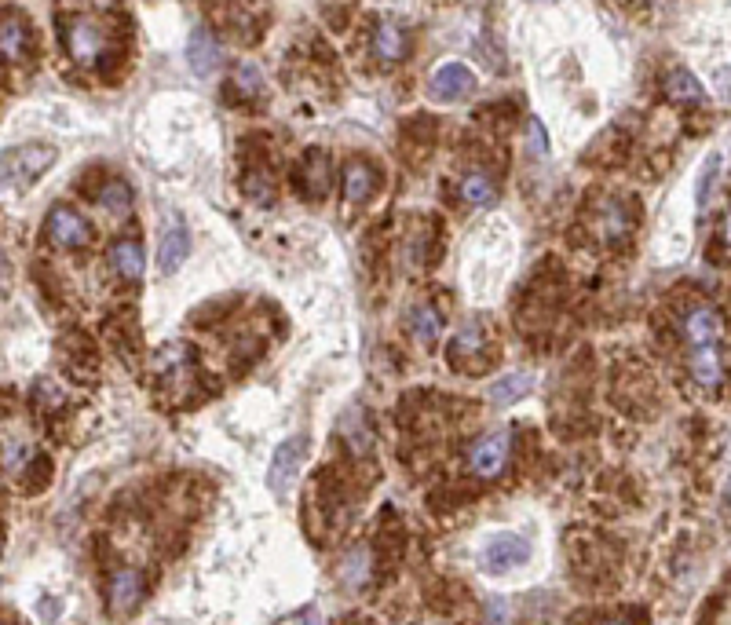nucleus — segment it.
Here are the masks:
<instances>
[{
  "mask_svg": "<svg viewBox=\"0 0 731 625\" xmlns=\"http://www.w3.org/2000/svg\"><path fill=\"white\" fill-rule=\"evenodd\" d=\"M0 48H4V59L8 63H15V59H22V52H26V26H22L19 15H4V22H0Z\"/></svg>",
  "mask_w": 731,
  "mask_h": 625,
  "instance_id": "412c9836",
  "label": "nucleus"
},
{
  "mask_svg": "<svg viewBox=\"0 0 731 625\" xmlns=\"http://www.w3.org/2000/svg\"><path fill=\"white\" fill-rule=\"evenodd\" d=\"M666 96L677 99V103H702V99H706V92H702L699 77L677 66V70H669V74H666Z\"/></svg>",
  "mask_w": 731,
  "mask_h": 625,
  "instance_id": "aec40b11",
  "label": "nucleus"
},
{
  "mask_svg": "<svg viewBox=\"0 0 731 625\" xmlns=\"http://www.w3.org/2000/svg\"><path fill=\"white\" fill-rule=\"evenodd\" d=\"M680 333H684V340H688L691 348H699V344H721L724 318L713 308H706V304H699V308H691L688 315L680 318Z\"/></svg>",
  "mask_w": 731,
  "mask_h": 625,
  "instance_id": "1a4fd4ad",
  "label": "nucleus"
},
{
  "mask_svg": "<svg viewBox=\"0 0 731 625\" xmlns=\"http://www.w3.org/2000/svg\"><path fill=\"white\" fill-rule=\"evenodd\" d=\"M187 66H191L194 77H212V70L220 66V44H216L209 26L191 30V41H187Z\"/></svg>",
  "mask_w": 731,
  "mask_h": 625,
  "instance_id": "9b49d317",
  "label": "nucleus"
},
{
  "mask_svg": "<svg viewBox=\"0 0 731 625\" xmlns=\"http://www.w3.org/2000/svg\"><path fill=\"white\" fill-rule=\"evenodd\" d=\"M139 600H143V574L132 571V567L117 571L110 578V611H114V618L132 615L139 607Z\"/></svg>",
  "mask_w": 731,
  "mask_h": 625,
  "instance_id": "9d476101",
  "label": "nucleus"
},
{
  "mask_svg": "<svg viewBox=\"0 0 731 625\" xmlns=\"http://www.w3.org/2000/svg\"><path fill=\"white\" fill-rule=\"evenodd\" d=\"M308 435L297 432L289 435V439H282L275 450V457H271V468H267V490L271 494H289V487L297 483L300 476V465H304V457H308Z\"/></svg>",
  "mask_w": 731,
  "mask_h": 625,
  "instance_id": "7ed1b4c3",
  "label": "nucleus"
},
{
  "mask_svg": "<svg viewBox=\"0 0 731 625\" xmlns=\"http://www.w3.org/2000/svg\"><path fill=\"white\" fill-rule=\"evenodd\" d=\"M48 238L59 249H85L92 242V227L70 205H52V212H48Z\"/></svg>",
  "mask_w": 731,
  "mask_h": 625,
  "instance_id": "0eeeda50",
  "label": "nucleus"
},
{
  "mask_svg": "<svg viewBox=\"0 0 731 625\" xmlns=\"http://www.w3.org/2000/svg\"><path fill=\"white\" fill-rule=\"evenodd\" d=\"M234 88H242L245 96H260V88H264V77H260V66L245 59V63L238 66V70H234Z\"/></svg>",
  "mask_w": 731,
  "mask_h": 625,
  "instance_id": "bb28decb",
  "label": "nucleus"
},
{
  "mask_svg": "<svg viewBox=\"0 0 731 625\" xmlns=\"http://www.w3.org/2000/svg\"><path fill=\"white\" fill-rule=\"evenodd\" d=\"M476 92V74L465 63H443L428 81V96L435 103H461Z\"/></svg>",
  "mask_w": 731,
  "mask_h": 625,
  "instance_id": "423d86ee",
  "label": "nucleus"
},
{
  "mask_svg": "<svg viewBox=\"0 0 731 625\" xmlns=\"http://www.w3.org/2000/svg\"><path fill=\"white\" fill-rule=\"evenodd\" d=\"M245 194H249L253 202H260V205H271V202H275L271 180H267L264 172H249V176H245Z\"/></svg>",
  "mask_w": 731,
  "mask_h": 625,
  "instance_id": "cd10ccee",
  "label": "nucleus"
},
{
  "mask_svg": "<svg viewBox=\"0 0 731 625\" xmlns=\"http://www.w3.org/2000/svg\"><path fill=\"white\" fill-rule=\"evenodd\" d=\"M373 55L381 59V63H399L406 55V30L403 26H395V22H381L377 30H373Z\"/></svg>",
  "mask_w": 731,
  "mask_h": 625,
  "instance_id": "a211bd4d",
  "label": "nucleus"
},
{
  "mask_svg": "<svg viewBox=\"0 0 731 625\" xmlns=\"http://www.w3.org/2000/svg\"><path fill=\"white\" fill-rule=\"evenodd\" d=\"M527 150L534 158H549V132H545V125H541L538 117L527 121Z\"/></svg>",
  "mask_w": 731,
  "mask_h": 625,
  "instance_id": "c85d7f7f",
  "label": "nucleus"
},
{
  "mask_svg": "<svg viewBox=\"0 0 731 625\" xmlns=\"http://www.w3.org/2000/svg\"><path fill=\"white\" fill-rule=\"evenodd\" d=\"M66 52H70V59L74 63H81V66H92L103 55V48H106V30H103V22L99 19H70L66 22Z\"/></svg>",
  "mask_w": 731,
  "mask_h": 625,
  "instance_id": "20e7f679",
  "label": "nucleus"
},
{
  "mask_svg": "<svg viewBox=\"0 0 731 625\" xmlns=\"http://www.w3.org/2000/svg\"><path fill=\"white\" fill-rule=\"evenodd\" d=\"M410 333H414L421 348H435L439 337H443V315L432 304H421V308L410 311Z\"/></svg>",
  "mask_w": 731,
  "mask_h": 625,
  "instance_id": "6ab92c4d",
  "label": "nucleus"
},
{
  "mask_svg": "<svg viewBox=\"0 0 731 625\" xmlns=\"http://www.w3.org/2000/svg\"><path fill=\"white\" fill-rule=\"evenodd\" d=\"M99 209H106L110 216H125L128 209H132V191H128L121 180H110L103 183V191L96 194Z\"/></svg>",
  "mask_w": 731,
  "mask_h": 625,
  "instance_id": "5701e85b",
  "label": "nucleus"
},
{
  "mask_svg": "<svg viewBox=\"0 0 731 625\" xmlns=\"http://www.w3.org/2000/svg\"><path fill=\"white\" fill-rule=\"evenodd\" d=\"M59 150L52 143H22L4 154V191H26L52 169Z\"/></svg>",
  "mask_w": 731,
  "mask_h": 625,
  "instance_id": "f257e3e1",
  "label": "nucleus"
},
{
  "mask_svg": "<svg viewBox=\"0 0 731 625\" xmlns=\"http://www.w3.org/2000/svg\"><path fill=\"white\" fill-rule=\"evenodd\" d=\"M717 172H721V154H710V158H706V165H702V172H699V187H695V202H699V209H706V205H710V191H713Z\"/></svg>",
  "mask_w": 731,
  "mask_h": 625,
  "instance_id": "a878e982",
  "label": "nucleus"
},
{
  "mask_svg": "<svg viewBox=\"0 0 731 625\" xmlns=\"http://www.w3.org/2000/svg\"><path fill=\"white\" fill-rule=\"evenodd\" d=\"M22 457H26V450H22L19 439H4V472H22Z\"/></svg>",
  "mask_w": 731,
  "mask_h": 625,
  "instance_id": "c756f323",
  "label": "nucleus"
},
{
  "mask_svg": "<svg viewBox=\"0 0 731 625\" xmlns=\"http://www.w3.org/2000/svg\"><path fill=\"white\" fill-rule=\"evenodd\" d=\"M377 187H381V176L366 161H351L348 169H344V198L351 205H362L366 198H373Z\"/></svg>",
  "mask_w": 731,
  "mask_h": 625,
  "instance_id": "4468645a",
  "label": "nucleus"
},
{
  "mask_svg": "<svg viewBox=\"0 0 731 625\" xmlns=\"http://www.w3.org/2000/svg\"><path fill=\"white\" fill-rule=\"evenodd\" d=\"M476 351H483V326H479V322H468V326L457 329L454 340H450V359H454V355H476Z\"/></svg>",
  "mask_w": 731,
  "mask_h": 625,
  "instance_id": "393cba45",
  "label": "nucleus"
},
{
  "mask_svg": "<svg viewBox=\"0 0 731 625\" xmlns=\"http://www.w3.org/2000/svg\"><path fill=\"white\" fill-rule=\"evenodd\" d=\"M110 264L117 267V275L125 282H139L143 271H147V256H143V245L136 238H117L110 245Z\"/></svg>",
  "mask_w": 731,
  "mask_h": 625,
  "instance_id": "ddd939ff",
  "label": "nucleus"
},
{
  "mask_svg": "<svg viewBox=\"0 0 731 625\" xmlns=\"http://www.w3.org/2000/svg\"><path fill=\"white\" fill-rule=\"evenodd\" d=\"M191 256V231L183 227L180 220H172V227L161 234V249H158V267L161 275L169 278L183 267V260Z\"/></svg>",
  "mask_w": 731,
  "mask_h": 625,
  "instance_id": "f8f14e48",
  "label": "nucleus"
},
{
  "mask_svg": "<svg viewBox=\"0 0 731 625\" xmlns=\"http://www.w3.org/2000/svg\"><path fill=\"white\" fill-rule=\"evenodd\" d=\"M721 234H724V245L731 249V212L724 216V223H721Z\"/></svg>",
  "mask_w": 731,
  "mask_h": 625,
  "instance_id": "7c9ffc66",
  "label": "nucleus"
},
{
  "mask_svg": "<svg viewBox=\"0 0 731 625\" xmlns=\"http://www.w3.org/2000/svg\"><path fill=\"white\" fill-rule=\"evenodd\" d=\"M300 176H304V194H308V198H326L329 194V176H333V172H329V158L326 154H322V150H311L308 158H304V165H300Z\"/></svg>",
  "mask_w": 731,
  "mask_h": 625,
  "instance_id": "f3484780",
  "label": "nucleus"
},
{
  "mask_svg": "<svg viewBox=\"0 0 731 625\" xmlns=\"http://www.w3.org/2000/svg\"><path fill=\"white\" fill-rule=\"evenodd\" d=\"M498 180L490 176V172L483 169H472L461 176V198H465L468 205H476V209H487V205L498 202Z\"/></svg>",
  "mask_w": 731,
  "mask_h": 625,
  "instance_id": "dca6fc26",
  "label": "nucleus"
},
{
  "mask_svg": "<svg viewBox=\"0 0 731 625\" xmlns=\"http://www.w3.org/2000/svg\"><path fill=\"white\" fill-rule=\"evenodd\" d=\"M629 227H633V220H629L626 205L622 202L600 205V212H596V238L600 242H622L629 234Z\"/></svg>",
  "mask_w": 731,
  "mask_h": 625,
  "instance_id": "2eb2a0df",
  "label": "nucleus"
},
{
  "mask_svg": "<svg viewBox=\"0 0 731 625\" xmlns=\"http://www.w3.org/2000/svg\"><path fill=\"white\" fill-rule=\"evenodd\" d=\"M340 574H344V582L351 589H362V585L370 582V549H355L348 560L340 563Z\"/></svg>",
  "mask_w": 731,
  "mask_h": 625,
  "instance_id": "b1692460",
  "label": "nucleus"
},
{
  "mask_svg": "<svg viewBox=\"0 0 731 625\" xmlns=\"http://www.w3.org/2000/svg\"><path fill=\"white\" fill-rule=\"evenodd\" d=\"M688 373L691 381L713 392V388H721L724 384V348L721 344H699V348H691L688 355Z\"/></svg>",
  "mask_w": 731,
  "mask_h": 625,
  "instance_id": "6e6552de",
  "label": "nucleus"
},
{
  "mask_svg": "<svg viewBox=\"0 0 731 625\" xmlns=\"http://www.w3.org/2000/svg\"><path fill=\"white\" fill-rule=\"evenodd\" d=\"M530 388H534L530 373H509V377H501V381L490 384V399H494V403H516V399H523Z\"/></svg>",
  "mask_w": 731,
  "mask_h": 625,
  "instance_id": "4be33fe9",
  "label": "nucleus"
},
{
  "mask_svg": "<svg viewBox=\"0 0 731 625\" xmlns=\"http://www.w3.org/2000/svg\"><path fill=\"white\" fill-rule=\"evenodd\" d=\"M509 461V432H494L487 439H476L468 446L465 465L476 479H494L501 476V468Z\"/></svg>",
  "mask_w": 731,
  "mask_h": 625,
  "instance_id": "39448f33",
  "label": "nucleus"
},
{
  "mask_svg": "<svg viewBox=\"0 0 731 625\" xmlns=\"http://www.w3.org/2000/svg\"><path fill=\"white\" fill-rule=\"evenodd\" d=\"M530 560V541L523 534H512V530H498L483 541L479 549V567L487 574H509L516 567Z\"/></svg>",
  "mask_w": 731,
  "mask_h": 625,
  "instance_id": "f03ea898",
  "label": "nucleus"
}]
</instances>
